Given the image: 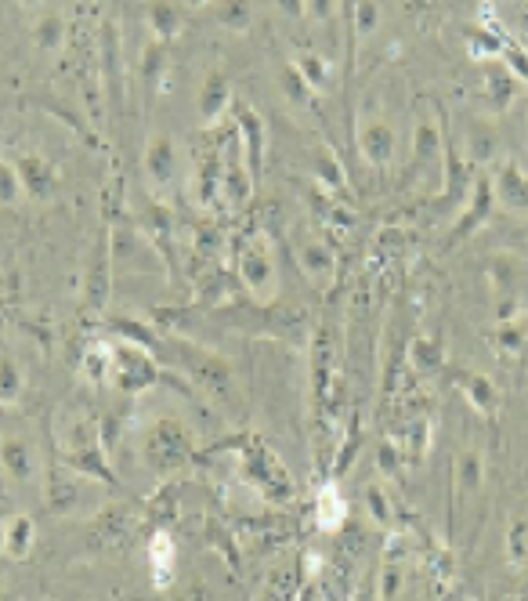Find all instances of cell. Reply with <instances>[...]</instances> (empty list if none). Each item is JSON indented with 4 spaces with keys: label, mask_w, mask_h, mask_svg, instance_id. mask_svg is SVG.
Instances as JSON below:
<instances>
[{
    "label": "cell",
    "mask_w": 528,
    "mask_h": 601,
    "mask_svg": "<svg viewBox=\"0 0 528 601\" xmlns=\"http://www.w3.org/2000/svg\"><path fill=\"white\" fill-rule=\"evenodd\" d=\"M4 464H8L11 471H15V475L19 478H26L29 471V453H26V446H4Z\"/></svg>",
    "instance_id": "7a4b0ae2"
},
{
    "label": "cell",
    "mask_w": 528,
    "mask_h": 601,
    "mask_svg": "<svg viewBox=\"0 0 528 601\" xmlns=\"http://www.w3.org/2000/svg\"><path fill=\"white\" fill-rule=\"evenodd\" d=\"M15 192H19V185H15V174H11V167H4V163H0V200H15Z\"/></svg>",
    "instance_id": "3957f363"
},
{
    "label": "cell",
    "mask_w": 528,
    "mask_h": 601,
    "mask_svg": "<svg viewBox=\"0 0 528 601\" xmlns=\"http://www.w3.org/2000/svg\"><path fill=\"white\" fill-rule=\"evenodd\" d=\"M19 178L29 185V192H37V196H44V192L55 185V174H51L48 167L37 160V156H29V160L19 163Z\"/></svg>",
    "instance_id": "6da1fadb"
},
{
    "label": "cell",
    "mask_w": 528,
    "mask_h": 601,
    "mask_svg": "<svg viewBox=\"0 0 528 601\" xmlns=\"http://www.w3.org/2000/svg\"><path fill=\"white\" fill-rule=\"evenodd\" d=\"M26 540H29V522H19L15 525V533H11V551L19 554H26Z\"/></svg>",
    "instance_id": "277c9868"
}]
</instances>
